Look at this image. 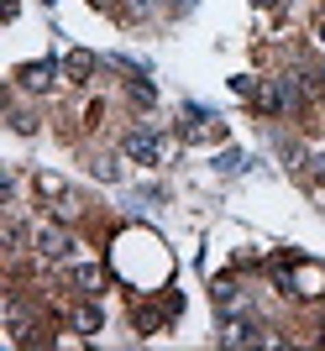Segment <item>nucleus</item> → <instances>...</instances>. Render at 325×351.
<instances>
[{"instance_id":"nucleus-1","label":"nucleus","mask_w":325,"mask_h":351,"mask_svg":"<svg viewBox=\"0 0 325 351\" xmlns=\"http://www.w3.org/2000/svg\"><path fill=\"white\" fill-rule=\"evenodd\" d=\"M273 283L283 293H299V299H320L325 293V267L310 257H278L273 263Z\"/></svg>"},{"instance_id":"nucleus-2","label":"nucleus","mask_w":325,"mask_h":351,"mask_svg":"<svg viewBox=\"0 0 325 351\" xmlns=\"http://www.w3.org/2000/svg\"><path fill=\"white\" fill-rule=\"evenodd\" d=\"M178 309H184V299H178V293H162V304H136L132 320H136V330H142V336H152V330H162V320H168V315H178Z\"/></svg>"},{"instance_id":"nucleus-3","label":"nucleus","mask_w":325,"mask_h":351,"mask_svg":"<svg viewBox=\"0 0 325 351\" xmlns=\"http://www.w3.org/2000/svg\"><path fill=\"white\" fill-rule=\"evenodd\" d=\"M121 147H126V158H132V162H158V158H162V136L152 132V126L126 132V142H121Z\"/></svg>"},{"instance_id":"nucleus-4","label":"nucleus","mask_w":325,"mask_h":351,"mask_svg":"<svg viewBox=\"0 0 325 351\" xmlns=\"http://www.w3.org/2000/svg\"><path fill=\"white\" fill-rule=\"evenodd\" d=\"M32 241H37V252H43V257H69V247H74V236L63 231V226H53V220H43Z\"/></svg>"},{"instance_id":"nucleus-5","label":"nucleus","mask_w":325,"mask_h":351,"mask_svg":"<svg viewBox=\"0 0 325 351\" xmlns=\"http://www.w3.org/2000/svg\"><path fill=\"white\" fill-rule=\"evenodd\" d=\"M16 79H21V89H32V95H37V89H53V79H58V63H53V58H43V63H21V69H16Z\"/></svg>"},{"instance_id":"nucleus-6","label":"nucleus","mask_w":325,"mask_h":351,"mask_svg":"<svg viewBox=\"0 0 325 351\" xmlns=\"http://www.w3.org/2000/svg\"><path fill=\"white\" fill-rule=\"evenodd\" d=\"M221 136H226V126L215 116H205V110H194L189 126H184V142H221Z\"/></svg>"},{"instance_id":"nucleus-7","label":"nucleus","mask_w":325,"mask_h":351,"mask_svg":"<svg viewBox=\"0 0 325 351\" xmlns=\"http://www.w3.org/2000/svg\"><path fill=\"white\" fill-rule=\"evenodd\" d=\"M69 278H74V289L84 293V299H95V293H100V283H105V273L95 263H74L69 267Z\"/></svg>"},{"instance_id":"nucleus-8","label":"nucleus","mask_w":325,"mask_h":351,"mask_svg":"<svg viewBox=\"0 0 325 351\" xmlns=\"http://www.w3.org/2000/svg\"><path fill=\"white\" fill-rule=\"evenodd\" d=\"M63 73H69V79H74V84H84L89 73H95V58H89L84 47H79V53H69V58H63Z\"/></svg>"},{"instance_id":"nucleus-9","label":"nucleus","mask_w":325,"mask_h":351,"mask_svg":"<svg viewBox=\"0 0 325 351\" xmlns=\"http://www.w3.org/2000/svg\"><path fill=\"white\" fill-rule=\"evenodd\" d=\"M74 330L95 336V330H100V309H95V304H79V309H74Z\"/></svg>"},{"instance_id":"nucleus-10","label":"nucleus","mask_w":325,"mask_h":351,"mask_svg":"<svg viewBox=\"0 0 325 351\" xmlns=\"http://www.w3.org/2000/svg\"><path fill=\"white\" fill-rule=\"evenodd\" d=\"M132 100H142V105H152V84H142V79H132Z\"/></svg>"},{"instance_id":"nucleus-11","label":"nucleus","mask_w":325,"mask_h":351,"mask_svg":"<svg viewBox=\"0 0 325 351\" xmlns=\"http://www.w3.org/2000/svg\"><path fill=\"white\" fill-rule=\"evenodd\" d=\"M89 5H100V11H110V5H116V0H89Z\"/></svg>"},{"instance_id":"nucleus-12","label":"nucleus","mask_w":325,"mask_h":351,"mask_svg":"<svg viewBox=\"0 0 325 351\" xmlns=\"http://www.w3.org/2000/svg\"><path fill=\"white\" fill-rule=\"evenodd\" d=\"M320 43H325V21H320Z\"/></svg>"}]
</instances>
